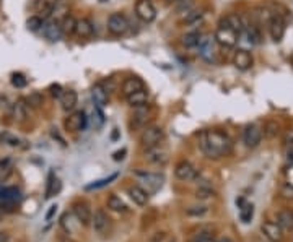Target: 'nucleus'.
I'll return each mask as SVG.
<instances>
[{
  "instance_id": "nucleus-22",
  "label": "nucleus",
  "mask_w": 293,
  "mask_h": 242,
  "mask_svg": "<svg viewBox=\"0 0 293 242\" xmlns=\"http://www.w3.org/2000/svg\"><path fill=\"white\" fill-rule=\"evenodd\" d=\"M75 36L80 37V39H88V37L93 36V23L88 20V18H80V20H77Z\"/></svg>"
},
{
  "instance_id": "nucleus-31",
  "label": "nucleus",
  "mask_w": 293,
  "mask_h": 242,
  "mask_svg": "<svg viewBox=\"0 0 293 242\" xmlns=\"http://www.w3.org/2000/svg\"><path fill=\"white\" fill-rule=\"evenodd\" d=\"M62 190V182L61 179L56 177L54 174L49 176V182H47V188H46V198H51L54 195H57L59 192Z\"/></svg>"
},
{
  "instance_id": "nucleus-2",
  "label": "nucleus",
  "mask_w": 293,
  "mask_h": 242,
  "mask_svg": "<svg viewBox=\"0 0 293 242\" xmlns=\"http://www.w3.org/2000/svg\"><path fill=\"white\" fill-rule=\"evenodd\" d=\"M163 138H165V130L160 125H150V127H145L144 132H142L140 145L144 149H150L153 147H158L163 142Z\"/></svg>"
},
{
  "instance_id": "nucleus-16",
  "label": "nucleus",
  "mask_w": 293,
  "mask_h": 242,
  "mask_svg": "<svg viewBox=\"0 0 293 242\" xmlns=\"http://www.w3.org/2000/svg\"><path fill=\"white\" fill-rule=\"evenodd\" d=\"M137 176L150 187L148 193L156 192L158 188H161V186H163V182H165V176L163 174H158V172H137Z\"/></svg>"
},
{
  "instance_id": "nucleus-33",
  "label": "nucleus",
  "mask_w": 293,
  "mask_h": 242,
  "mask_svg": "<svg viewBox=\"0 0 293 242\" xmlns=\"http://www.w3.org/2000/svg\"><path fill=\"white\" fill-rule=\"evenodd\" d=\"M67 13H68V5H67L65 2H63V0H57L56 7H54V10H52L51 18H52V20L62 21L63 18L67 17Z\"/></svg>"
},
{
  "instance_id": "nucleus-20",
  "label": "nucleus",
  "mask_w": 293,
  "mask_h": 242,
  "mask_svg": "<svg viewBox=\"0 0 293 242\" xmlns=\"http://www.w3.org/2000/svg\"><path fill=\"white\" fill-rule=\"evenodd\" d=\"M236 205L239 208V220L244 224H248V223L252 221V216H254V205L252 203H248L244 198H239L236 200Z\"/></svg>"
},
{
  "instance_id": "nucleus-44",
  "label": "nucleus",
  "mask_w": 293,
  "mask_h": 242,
  "mask_svg": "<svg viewBox=\"0 0 293 242\" xmlns=\"http://www.w3.org/2000/svg\"><path fill=\"white\" fill-rule=\"evenodd\" d=\"M0 140H2L3 143L10 145V147H20V143H21V140L17 138V137H15V135H12V133H8V132H5V133L0 135Z\"/></svg>"
},
{
  "instance_id": "nucleus-55",
  "label": "nucleus",
  "mask_w": 293,
  "mask_h": 242,
  "mask_svg": "<svg viewBox=\"0 0 293 242\" xmlns=\"http://www.w3.org/2000/svg\"><path fill=\"white\" fill-rule=\"evenodd\" d=\"M0 242H10V236L7 234V232L0 231Z\"/></svg>"
},
{
  "instance_id": "nucleus-54",
  "label": "nucleus",
  "mask_w": 293,
  "mask_h": 242,
  "mask_svg": "<svg viewBox=\"0 0 293 242\" xmlns=\"http://www.w3.org/2000/svg\"><path fill=\"white\" fill-rule=\"evenodd\" d=\"M163 239H165V232H156V236L151 237L150 242H161Z\"/></svg>"
},
{
  "instance_id": "nucleus-50",
  "label": "nucleus",
  "mask_w": 293,
  "mask_h": 242,
  "mask_svg": "<svg viewBox=\"0 0 293 242\" xmlns=\"http://www.w3.org/2000/svg\"><path fill=\"white\" fill-rule=\"evenodd\" d=\"M282 195L285 198H290V200H293V186H292V184H287V186L282 188Z\"/></svg>"
},
{
  "instance_id": "nucleus-26",
  "label": "nucleus",
  "mask_w": 293,
  "mask_h": 242,
  "mask_svg": "<svg viewBox=\"0 0 293 242\" xmlns=\"http://www.w3.org/2000/svg\"><path fill=\"white\" fill-rule=\"evenodd\" d=\"M57 0H36V10L42 20H49L52 15V10L56 7Z\"/></svg>"
},
{
  "instance_id": "nucleus-53",
  "label": "nucleus",
  "mask_w": 293,
  "mask_h": 242,
  "mask_svg": "<svg viewBox=\"0 0 293 242\" xmlns=\"http://www.w3.org/2000/svg\"><path fill=\"white\" fill-rule=\"evenodd\" d=\"M57 213V205H51L49 206V211L46 213V221H51Z\"/></svg>"
},
{
  "instance_id": "nucleus-6",
  "label": "nucleus",
  "mask_w": 293,
  "mask_h": 242,
  "mask_svg": "<svg viewBox=\"0 0 293 242\" xmlns=\"http://www.w3.org/2000/svg\"><path fill=\"white\" fill-rule=\"evenodd\" d=\"M135 15L144 23H151L156 18V8L151 0H137L135 3Z\"/></svg>"
},
{
  "instance_id": "nucleus-4",
  "label": "nucleus",
  "mask_w": 293,
  "mask_h": 242,
  "mask_svg": "<svg viewBox=\"0 0 293 242\" xmlns=\"http://www.w3.org/2000/svg\"><path fill=\"white\" fill-rule=\"evenodd\" d=\"M215 37L210 35H204L200 36L199 44H197V51L200 59L205 60L207 64H213L215 59H217V49H215Z\"/></svg>"
},
{
  "instance_id": "nucleus-37",
  "label": "nucleus",
  "mask_w": 293,
  "mask_h": 242,
  "mask_svg": "<svg viewBox=\"0 0 293 242\" xmlns=\"http://www.w3.org/2000/svg\"><path fill=\"white\" fill-rule=\"evenodd\" d=\"M13 171L12 161L10 159H0V182H3Z\"/></svg>"
},
{
  "instance_id": "nucleus-10",
  "label": "nucleus",
  "mask_w": 293,
  "mask_h": 242,
  "mask_svg": "<svg viewBox=\"0 0 293 242\" xmlns=\"http://www.w3.org/2000/svg\"><path fill=\"white\" fill-rule=\"evenodd\" d=\"M261 140H262V130H261V127H257L256 124H251V125H248V127L244 129L243 142H244V145H246L248 148L259 147Z\"/></svg>"
},
{
  "instance_id": "nucleus-42",
  "label": "nucleus",
  "mask_w": 293,
  "mask_h": 242,
  "mask_svg": "<svg viewBox=\"0 0 293 242\" xmlns=\"http://www.w3.org/2000/svg\"><path fill=\"white\" fill-rule=\"evenodd\" d=\"M195 197H197L199 200H207V198L215 197V192L212 190L210 186H200L197 188V192H195Z\"/></svg>"
},
{
  "instance_id": "nucleus-23",
  "label": "nucleus",
  "mask_w": 293,
  "mask_h": 242,
  "mask_svg": "<svg viewBox=\"0 0 293 242\" xmlns=\"http://www.w3.org/2000/svg\"><path fill=\"white\" fill-rule=\"evenodd\" d=\"M142 88H145V85L139 76H129V78H126L124 83H122V94L127 98L129 94L135 93V91H139Z\"/></svg>"
},
{
  "instance_id": "nucleus-43",
  "label": "nucleus",
  "mask_w": 293,
  "mask_h": 242,
  "mask_svg": "<svg viewBox=\"0 0 293 242\" xmlns=\"http://www.w3.org/2000/svg\"><path fill=\"white\" fill-rule=\"evenodd\" d=\"M278 133V124L273 122V120H269V122L264 125V135H266L267 138H273L277 137Z\"/></svg>"
},
{
  "instance_id": "nucleus-27",
  "label": "nucleus",
  "mask_w": 293,
  "mask_h": 242,
  "mask_svg": "<svg viewBox=\"0 0 293 242\" xmlns=\"http://www.w3.org/2000/svg\"><path fill=\"white\" fill-rule=\"evenodd\" d=\"M59 99H61L62 109L65 111V112H68V111H72L77 106L78 96H77V93L73 90H63V93H62V96Z\"/></svg>"
},
{
  "instance_id": "nucleus-19",
  "label": "nucleus",
  "mask_w": 293,
  "mask_h": 242,
  "mask_svg": "<svg viewBox=\"0 0 293 242\" xmlns=\"http://www.w3.org/2000/svg\"><path fill=\"white\" fill-rule=\"evenodd\" d=\"M91 99H93V104H95L96 108H100V109H103L107 104V101H109V94H107V91L103 88L101 83L93 85V88H91Z\"/></svg>"
},
{
  "instance_id": "nucleus-21",
  "label": "nucleus",
  "mask_w": 293,
  "mask_h": 242,
  "mask_svg": "<svg viewBox=\"0 0 293 242\" xmlns=\"http://www.w3.org/2000/svg\"><path fill=\"white\" fill-rule=\"evenodd\" d=\"M126 101L130 108H140V106H145V104H148V91L145 88H142L139 91H135V93L127 96Z\"/></svg>"
},
{
  "instance_id": "nucleus-57",
  "label": "nucleus",
  "mask_w": 293,
  "mask_h": 242,
  "mask_svg": "<svg viewBox=\"0 0 293 242\" xmlns=\"http://www.w3.org/2000/svg\"><path fill=\"white\" fill-rule=\"evenodd\" d=\"M215 242H233V241L228 239V237H222V239H218V241H215Z\"/></svg>"
},
{
  "instance_id": "nucleus-12",
  "label": "nucleus",
  "mask_w": 293,
  "mask_h": 242,
  "mask_svg": "<svg viewBox=\"0 0 293 242\" xmlns=\"http://www.w3.org/2000/svg\"><path fill=\"white\" fill-rule=\"evenodd\" d=\"M41 31H42V35H44V37L46 39H49V41H52V42H56V41H59L62 37V26H61V21H57V20H44V25H42V28H41Z\"/></svg>"
},
{
  "instance_id": "nucleus-45",
  "label": "nucleus",
  "mask_w": 293,
  "mask_h": 242,
  "mask_svg": "<svg viewBox=\"0 0 293 242\" xmlns=\"http://www.w3.org/2000/svg\"><path fill=\"white\" fill-rule=\"evenodd\" d=\"M28 106H31V108H41V104L44 103V98L42 94L39 93H31L29 94V98L26 99Z\"/></svg>"
},
{
  "instance_id": "nucleus-7",
  "label": "nucleus",
  "mask_w": 293,
  "mask_h": 242,
  "mask_svg": "<svg viewBox=\"0 0 293 242\" xmlns=\"http://www.w3.org/2000/svg\"><path fill=\"white\" fill-rule=\"evenodd\" d=\"M174 174L179 181L183 182H190V181H195L199 177V171L197 168L194 166L192 163L189 161H181L176 164V169H174Z\"/></svg>"
},
{
  "instance_id": "nucleus-18",
  "label": "nucleus",
  "mask_w": 293,
  "mask_h": 242,
  "mask_svg": "<svg viewBox=\"0 0 293 242\" xmlns=\"http://www.w3.org/2000/svg\"><path fill=\"white\" fill-rule=\"evenodd\" d=\"M150 115H151V111L148 106H140V108H135V112L132 115V125L135 129H145L146 127V122L150 120Z\"/></svg>"
},
{
  "instance_id": "nucleus-56",
  "label": "nucleus",
  "mask_w": 293,
  "mask_h": 242,
  "mask_svg": "<svg viewBox=\"0 0 293 242\" xmlns=\"http://www.w3.org/2000/svg\"><path fill=\"white\" fill-rule=\"evenodd\" d=\"M287 158L290 159V161H293V145L290 147V149H288V153H287Z\"/></svg>"
},
{
  "instance_id": "nucleus-28",
  "label": "nucleus",
  "mask_w": 293,
  "mask_h": 242,
  "mask_svg": "<svg viewBox=\"0 0 293 242\" xmlns=\"http://www.w3.org/2000/svg\"><path fill=\"white\" fill-rule=\"evenodd\" d=\"M28 103L26 99H18L17 103L13 104V119L17 120V122H24V120L28 119Z\"/></svg>"
},
{
  "instance_id": "nucleus-30",
  "label": "nucleus",
  "mask_w": 293,
  "mask_h": 242,
  "mask_svg": "<svg viewBox=\"0 0 293 242\" xmlns=\"http://www.w3.org/2000/svg\"><path fill=\"white\" fill-rule=\"evenodd\" d=\"M272 17H273V13L264 7H259L252 12V20L256 21L257 25H269V21L272 20Z\"/></svg>"
},
{
  "instance_id": "nucleus-3",
  "label": "nucleus",
  "mask_w": 293,
  "mask_h": 242,
  "mask_svg": "<svg viewBox=\"0 0 293 242\" xmlns=\"http://www.w3.org/2000/svg\"><path fill=\"white\" fill-rule=\"evenodd\" d=\"M213 37H215V41H217L220 46L234 47V46H236L238 39H239V35L233 30V28H230L227 23L220 21V25L217 28V31H215Z\"/></svg>"
},
{
  "instance_id": "nucleus-49",
  "label": "nucleus",
  "mask_w": 293,
  "mask_h": 242,
  "mask_svg": "<svg viewBox=\"0 0 293 242\" xmlns=\"http://www.w3.org/2000/svg\"><path fill=\"white\" fill-rule=\"evenodd\" d=\"M49 91H51V94L54 96V98H61L62 93H63L61 85H51V86H49Z\"/></svg>"
},
{
  "instance_id": "nucleus-17",
  "label": "nucleus",
  "mask_w": 293,
  "mask_h": 242,
  "mask_svg": "<svg viewBox=\"0 0 293 242\" xmlns=\"http://www.w3.org/2000/svg\"><path fill=\"white\" fill-rule=\"evenodd\" d=\"M233 65L236 67L238 70L246 72L252 67V56L249 54L246 49H238L233 54Z\"/></svg>"
},
{
  "instance_id": "nucleus-1",
  "label": "nucleus",
  "mask_w": 293,
  "mask_h": 242,
  "mask_svg": "<svg viewBox=\"0 0 293 242\" xmlns=\"http://www.w3.org/2000/svg\"><path fill=\"white\" fill-rule=\"evenodd\" d=\"M199 147L207 158L218 159L231 153L233 142L220 130H202L199 133Z\"/></svg>"
},
{
  "instance_id": "nucleus-11",
  "label": "nucleus",
  "mask_w": 293,
  "mask_h": 242,
  "mask_svg": "<svg viewBox=\"0 0 293 242\" xmlns=\"http://www.w3.org/2000/svg\"><path fill=\"white\" fill-rule=\"evenodd\" d=\"M269 35L275 42H280L283 39V36H285V20L277 15V13H273L272 20L269 21Z\"/></svg>"
},
{
  "instance_id": "nucleus-47",
  "label": "nucleus",
  "mask_w": 293,
  "mask_h": 242,
  "mask_svg": "<svg viewBox=\"0 0 293 242\" xmlns=\"http://www.w3.org/2000/svg\"><path fill=\"white\" fill-rule=\"evenodd\" d=\"M28 83V80L24 78L23 74H13L12 75V85L15 86V88H24Z\"/></svg>"
},
{
  "instance_id": "nucleus-39",
  "label": "nucleus",
  "mask_w": 293,
  "mask_h": 242,
  "mask_svg": "<svg viewBox=\"0 0 293 242\" xmlns=\"http://www.w3.org/2000/svg\"><path fill=\"white\" fill-rule=\"evenodd\" d=\"M72 220H73V213H63L62 218H61V224H62L63 231H65L67 234H72V232L75 231Z\"/></svg>"
},
{
  "instance_id": "nucleus-40",
  "label": "nucleus",
  "mask_w": 293,
  "mask_h": 242,
  "mask_svg": "<svg viewBox=\"0 0 293 242\" xmlns=\"http://www.w3.org/2000/svg\"><path fill=\"white\" fill-rule=\"evenodd\" d=\"M42 25H44V20L39 15H33V17H29L28 18V21H26V28L29 31H39L42 28Z\"/></svg>"
},
{
  "instance_id": "nucleus-36",
  "label": "nucleus",
  "mask_w": 293,
  "mask_h": 242,
  "mask_svg": "<svg viewBox=\"0 0 293 242\" xmlns=\"http://www.w3.org/2000/svg\"><path fill=\"white\" fill-rule=\"evenodd\" d=\"M199 39H200L199 33L197 31H192V33H188V35H184L183 39H181V42H183L184 47H197Z\"/></svg>"
},
{
  "instance_id": "nucleus-15",
  "label": "nucleus",
  "mask_w": 293,
  "mask_h": 242,
  "mask_svg": "<svg viewBox=\"0 0 293 242\" xmlns=\"http://www.w3.org/2000/svg\"><path fill=\"white\" fill-rule=\"evenodd\" d=\"M261 231H262L264 237L271 242H282V239H283V229L278 226V223H273V221L262 223Z\"/></svg>"
},
{
  "instance_id": "nucleus-8",
  "label": "nucleus",
  "mask_w": 293,
  "mask_h": 242,
  "mask_svg": "<svg viewBox=\"0 0 293 242\" xmlns=\"http://www.w3.org/2000/svg\"><path fill=\"white\" fill-rule=\"evenodd\" d=\"M91 226H93V229H95L96 234L105 236L111 231V218L107 216L106 211L96 210L95 215H93V218H91Z\"/></svg>"
},
{
  "instance_id": "nucleus-34",
  "label": "nucleus",
  "mask_w": 293,
  "mask_h": 242,
  "mask_svg": "<svg viewBox=\"0 0 293 242\" xmlns=\"http://www.w3.org/2000/svg\"><path fill=\"white\" fill-rule=\"evenodd\" d=\"M107 208L112 211H116V213H126L127 211V205L117 195H111L109 198H107Z\"/></svg>"
},
{
  "instance_id": "nucleus-59",
  "label": "nucleus",
  "mask_w": 293,
  "mask_h": 242,
  "mask_svg": "<svg viewBox=\"0 0 293 242\" xmlns=\"http://www.w3.org/2000/svg\"><path fill=\"white\" fill-rule=\"evenodd\" d=\"M0 220H2V211H0Z\"/></svg>"
},
{
  "instance_id": "nucleus-24",
  "label": "nucleus",
  "mask_w": 293,
  "mask_h": 242,
  "mask_svg": "<svg viewBox=\"0 0 293 242\" xmlns=\"http://www.w3.org/2000/svg\"><path fill=\"white\" fill-rule=\"evenodd\" d=\"M195 12V5L192 0H179L178 7H176V15L181 18V21H186L188 18Z\"/></svg>"
},
{
  "instance_id": "nucleus-25",
  "label": "nucleus",
  "mask_w": 293,
  "mask_h": 242,
  "mask_svg": "<svg viewBox=\"0 0 293 242\" xmlns=\"http://www.w3.org/2000/svg\"><path fill=\"white\" fill-rule=\"evenodd\" d=\"M129 195L132 198V202H134L135 205H139V206H145L146 203H148V198H150L148 192L144 190V188L139 187V186H132L129 188Z\"/></svg>"
},
{
  "instance_id": "nucleus-48",
  "label": "nucleus",
  "mask_w": 293,
  "mask_h": 242,
  "mask_svg": "<svg viewBox=\"0 0 293 242\" xmlns=\"http://www.w3.org/2000/svg\"><path fill=\"white\" fill-rule=\"evenodd\" d=\"M209 211V208L205 206V205H199V206H190V208H188V215L189 216H204L205 213Z\"/></svg>"
},
{
  "instance_id": "nucleus-13",
  "label": "nucleus",
  "mask_w": 293,
  "mask_h": 242,
  "mask_svg": "<svg viewBox=\"0 0 293 242\" xmlns=\"http://www.w3.org/2000/svg\"><path fill=\"white\" fill-rule=\"evenodd\" d=\"M72 213H73V216L77 218V221L80 223L82 226H90L91 224L93 215H91V210H90V206H88V203H85V202L73 203Z\"/></svg>"
},
{
  "instance_id": "nucleus-35",
  "label": "nucleus",
  "mask_w": 293,
  "mask_h": 242,
  "mask_svg": "<svg viewBox=\"0 0 293 242\" xmlns=\"http://www.w3.org/2000/svg\"><path fill=\"white\" fill-rule=\"evenodd\" d=\"M61 26H62V33L65 36H70V35H75V26H77V20L70 15H67L63 20L61 21Z\"/></svg>"
},
{
  "instance_id": "nucleus-29",
  "label": "nucleus",
  "mask_w": 293,
  "mask_h": 242,
  "mask_svg": "<svg viewBox=\"0 0 293 242\" xmlns=\"http://www.w3.org/2000/svg\"><path fill=\"white\" fill-rule=\"evenodd\" d=\"M277 223L282 229L293 231V211L292 210H282L277 216Z\"/></svg>"
},
{
  "instance_id": "nucleus-51",
  "label": "nucleus",
  "mask_w": 293,
  "mask_h": 242,
  "mask_svg": "<svg viewBox=\"0 0 293 242\" xmlns=\"http://www.w3.org/2000/svg\"><path fill=\"white\" fill-rule=\"evenodd\" d=\"M283 143L288 145V147L293 145V129H288L285 132V135H283Z\"/></svg>"
},
{
  "instance_id": "nucleus-41",
  "label": "nucleus",
  "mask_w": 293,
  "mask_h": 242,
  "mask_svg": "<svg viewBox=\"0 0 293 242\" xmlns=\"http://www.w3.org/2000/svg\"><path fill=\"white\" fill-rule=\"evenodd\" d=\"M192 242H215V234L212 231L204 229V231H200L199 234L194 236Z\"/></svg>"
},
{
  "instance_id": "nucleus-14",
  "label": "nucleus",
  "mask_w": 293,
  "mask_h": 242,
  "mask_svg": "<svg viewBox=\"0 0 293 242\" xmlns=\"http://www.w3.org/2000/svg\"><path fill=\"white\" fill-rule=\"evenodd\" d=\"M144 158L148 163L156 164V166H165V164L169 161L168 151H166L165 148H161L160 145H158V147L150 148V149H145V156Z\"/></svg>"
},
{
  "instance_id": "nucleus-38",
  "label": "nucleus",
  "mask_w": 293,
  "mask_h": 242,
  "mask_svg": "<svg viewBox=\"0 0 293 242\" xmlns=\"http://www.w3.org/2000/svg\"><path fill=\"white\" fill-rule=\"evenodd\" d=\"M114 179H117V174H112V176H109V177H105V179H100V181H95L93 184H90V186H86L85 190H96V188L109 186V184L114 181Z\"/></svg>"
},
{
  "instance_id": "nucleus-46",
  "label": "nucleus",
  "mask_w": 293,
  "mask_h": 242,
  "mask_svg": "<svg viewBox=\"0 0 293 242\" xmlns=\"http://www.w3.org/2000/svg\"><path fill=\"white\" fill-rule=\"evenodd\" d=\"M93 122H95L96 129H100L101 125L105 124V114H103V109L96 108V106H95V109H93Z\"/></svg>"
},
{
  "instance_id": "nucleus-58",
  "label": "nucleus",
  "mask_w": 293,
  "mask_h": 242,
  "mask_svg": "<svg viewBox=\"0 0 293 242\" xmlns=\"http://www.w3.org/2000/svg\"><path fill=\"white\" fill-rule=\"evenodd\" d=\"M169 2H179V0H169Z\"/></svg>"
},
{
  "instance_id": "nucleus-52",
  "label": "nucleus",
  "mask_w": 293,
  "mask_h": 242,
  "mask_svg": "<svg viewBox=\"0 0 293 242\" xmlns=\"http://www.w3.org/2000/svg\"><path fill=\"white\" fill-rule=\"evenodd\" d=\"M126 153H127V149L122 148V149H119V151H116L114 154H112V159H114V161H122V159L126 158Z\"/></svg>"
},
{
  "instance_id": "nucleus-32",
  "label": "nucleus",
  "mask_w": 293,
  "mask_h": 242,
  "mask_svg": "<svg viewBox=\"0 0 293 242\" xmlns=\"http://www.w3.org/2000/svg\"><path fill=\"white\" fill-rule=\"evenodd\" d=\"M222 21L227 23L230 28H233V30L236 31L238 35H241V33H243V18L239 17V15H234V13H231V15L225 17Z\"/></svg>"
},
{
  "instance_id": "nucleus-9",
  "label": "nucleus",
  "mask_w": 293,
  "mask_h": 242,
  "mask_svg": "<svg viewBox=\"0 0 293 242\" xmlns=\"http://www.w3.org/2000/svg\"><path fill=\"white\" fill-rule=\"evenodd\" d=\"M86 122H88V117L85 111H77V112L70 114L65 119V129L68 132H80V130H85Z\"/></svg>"
},
{
  "instance_id": "nucleus-60",
  "label": "nucleus",
  "mask_w": 293,
  "mask_h": 242,
  "mask_svg": "<svg viewBox=\"0 0 293 242\" xmlns=\"http://www.w3.org/2000/svg\"><path fill=\"white\" fill-rule=\"evenodd\" d=\"M100 2H107V0H100Z\"/></svg>"
},
{
  "instance_id": "nucleus-5",
  "label": "nucleus",
  "mask_w": 293,
  "mask_h": 242,
  "mask_svg": "<svg viewBox=\"0 0 293 242\" xmlns=\"http://www.w3.org/2000/svg\"><path fill=\"white\" fill-rule=\"evenodd\" d=\"M129 20L122 15V13H112V15L107 18V31L109 35L116 36V37H121V36H126L129 33Z\"/></svg>"
}]
</instances>
